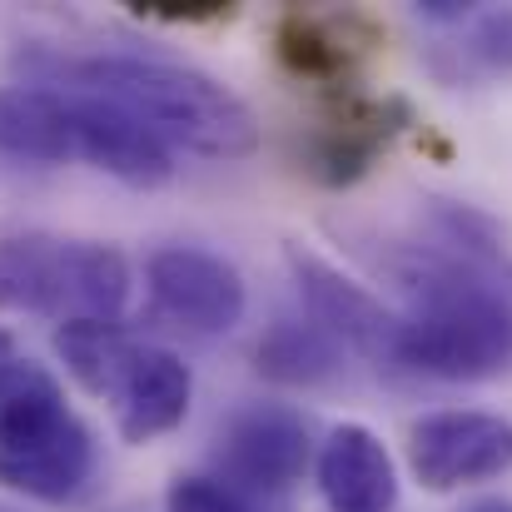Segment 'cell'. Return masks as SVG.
<instances>
[{
	"mask_svg": "<svg viewBox=\"0 0 512 512\" xmlns=\"http://www.w3.org/2000/svg\"><path fill=\"white\" fill-rule=\"evenodd\" d=\"M348 353L329 339L309 314L304 319H274L264 329V339L254 348V368L269 378V383H284V388H324L339 378Z\"/></svg>",
	"mask_w": 512,
	"mask_h": 512,
	"instance_id": "9a60e30c",
	"label": "cell"
},
{
	"mask_svg": "<svg viewBox=\"0 0 512 512\" xmlns=\"http://www.w3.org/2000/svg\"><path fill=\"white\" fill-rule=\"evenodd\" d=\"M0 155L25 165H65L75 160L70 145V110L55 85H0Z\"/></svg>",
	"mask_w": 512,
	"mask_h": 512,
	"instance_id": "5bb4252c",
	"label": "cell"
},
{
	"mask_svg": "<svg viewBox=\"0 0 512 512\" xmlns=\"http://www.w3.org/2000/svg\"><path fill=\"white\" fill-rule=\"evenodd\" d=\"M95 478V438L40 363L0 393V483L30 503H75Z\"/></svg>",
	"mask_w": 512,
	"mask_h": 512,
	"instance_id": "277c9868",
	"label": "cell"
},
{
	"mask_svg": "<svg viewBox=\"0 0 512 512\" xmlns=\"http://www.w3.org/2000/svg\"><path fill=\"white\" fill-rule=\"evenodd\" d=\"M383 45V30L363 10H309L289 5L274 20V60L324 95L358 90L368 55Z\"/></svg>",
	"mask_w": 512,
	"mask_h": 512,
	"instance_id": "9c48e42d",
	"label": "cell"
},
{
	"mask_svg": "<svg viewBox=\"0 0 512 512\" xmlns=\"http://www.w3.org/2000/svg\"><path fill=\"white\" fill-rule=\"evenodd\" d=\"M413 10H418L428 25H448V30H458V25H463L478 5H473V0H418Z\"/></svg>",
	"mask_w": 512,
	"mask_h": 512,
	"instance_id": "ffe728a7",
	"label": "cell"
},
{
	"mask_svg": "<svg viewBox=\"0 0 512 512\" xmlns=\"http://www.w3.org/2000/svg\"><path fill=\"white\" fill-rule=\"evenodd\" d=\"M224 468V488L234 493H259V498H284L289 488L304 483L314 463L309 423L289 403H244L224 428L214 448Z\"/></svg>",
	"mask_w": 512,
	"mask_h": 512,
	"instance_id": "ba28073f",
	"label": "cell"
},
{
	"mask_svg": "<svg viewBox=\"0 0 512 512\" xmlns=\"http://www.w3.org/2000/svg\"><path fill=\"white\" fill-rule=\"evenodd\" d=\"M20 363H25V358L15 353V343H10V334H0V393L10 388V378L20 373Z\"/></svg>",
	"mask_w": 512,
	"mask_h": 512,
	"instance_id": "44dd1931",
	"label": "cell"
},
{
	"mask_svg": "<svg viewBox=\"0 0 512 512\" xmlns=\"http://www.w3.org/2000/svg\"><path fill=\"white\" fill-rule=\"evenodd\" d=\"M145 289H150V309L155 319H165L179 334H229L244 309H249V289L244 274L199 244H165L145 259Z\"/></svg>",
	"mask_w": 512,
	"mask_h": 512,
	"instance_id": "8992f818",
	"label": "cell"
},
{
	"mask_svg": "<svg viewBox=\"0 0 512 512\" xmlns=\"http://www.w3.org/2000/svg\"><path fill=\"white\" fill-rule=\"evenodd\" d=\"M130 264L115 244L15 234L0 239V309L55 324H120Z\"/></svg>",
	"mask_w": 512,
	"mask_h": 512,
	"instance_id": "3957f363",
	"label": "cell"
},
{
	"mask_svg": "<svg viewBox=\"0 0 512 512\" xmlns=\"http://www.w3.org/2000/svg\"><path fill=\"white\" fill-rule=\"evenodd\" d=\"M60 95H65V110H70L75 160H85L90 170L110 174L130 189H160L174 179V150L160 145L140 120H130L110 100H95V95H80V90H60Z\"/></svg>",
	"mask_w": 512,
	"mask_h": 512,
	"instance_id": "8fae6325",
	"label": "cell"
},
{
	"mask_svg": "<svg viewBox=\"0 0 512 512\" xmlns=\"http://www.w3.org/2000/svg\"><path fill=\"white\" fill-rule=\"evenodd\" d=\"M130 343L135 339L120 324H60L55 329V353L65 358V373L95 398L110 393Z\"/></svg>",
	"mask_w": 512,
	"mask_h": 512,
	"instance_id": "e0dca14e",
	"label": "cell"
},
{
	"mask_svg": "<svg viewBox=\"0 0 512 512\" xmlns=\"http://www.w3.org/2000/svg\"><path fill=\"white\" fill-rule=\"evenodd\" d=\"M468 512H512V503L508 498H488V503H473Z\"/></svg>",
	"mask_w": 512,
	"mask_h": 512,
	"instance_id": "7402d4cb",
	"label": "cell"
},
{
	"mask_svg": "<svg viewBox=\"0 0 512 512\" xmlns=\"http://www.w3.org/2000/svg\"><path fill=\"white\" fill-rule=\"evenodd\" d=\"M289 269L299 284V299L309 309V319L339 343L343 353H358L373 368H393V343H398V314L383 309L378 294H368L363 284H353L334 264H324L319 254L289 244Z\"/></svg>",
	"mask_w": 512,
	"mask_h": 512,
	"instance_id": "30bf717a",
	"label": "cell"
},
{
	"mask_svg": "<svg viewBox=\"0 0 512 512\" xmlns=\"http://www.w3.org/2000/svg\"><path fill=\"white\" fill-rule=\"evenodd\" d=\"M314 473L329 512H393L398 503V468L383 438L363 423H339L324 438Z\"/></svg>",
	"mask_w": 512,
	"mask_h": 512,
	"instance_id": "4fadbf2b",
	"label": "cell"
},
{
	"mask_svg": "<svg viewBox=\"0 0 512 512\" xmlns=\"http://www.w3.org/2000/svg\"><path fill=\"white\" fill-rule=\"evenodd\" d=\"M105 403L115 408V428L125 443H155L174 433L184 418H189V403H194V373L189 363L160 348V343H130Z\"/></svg>",
	"mask_w": 512,
	"mask_h": 512,
	"instance_id": "7c38bea8",
	"label": "cell"
},
{
	"mask_svg": "<svg viewBox=\"0 0 512 512\" xmlns=\"http://www.w3.org/2000/svg\"><path fill=\"white\" fill-rule=\"evenodd\" d=\"M30 85H60L110 100L160 145L204 160H244L259 145L254 110L204 70L145 55H30Z\"/></svg>",
	"mask_w": 512,
	"mask_h": 512,
	"instance_id": "7a4b0ae2",
	"label": "cell"
},
{
	"mask_svg": "<svg viewBox=\"0 0 512 512\" xmlns=\"http://www.w3.org/2000/svg\"><path fill=\"white\" fill-rule=\"evenodd\" d=\"M413 125V105L403 95H363L339 90L324 95L319 120L299 140V170L324 189H348L368 179L373 165L393 150V140Z\"/></svg>",
	"mask_w": 512,
	"mask_h": 512,
	"instance_id": "5b68a950",
	"label": "cell"
},
{
	"mask_svg": "<svg viewBox=\"0 0 512 512\" xmlns=\"http://www.w3.org/2000/svg\"><path fill=\"white\" fill-rule=\"evenodd\" d=\"M165 512H249L234 488H224L219 478H174L165 493Z\"/></svg>",
	"mask_w": 512,
	"mask_h": 512,
	"instance_id": "d6986e66",
	"label": "cell"
},
{
	"mask_svg": "<svg viewBox=\"0 0 512 512\" xmlns=\"http://www.w3.org/2000/svg\"><path fill=\"white\" fill-rule=\"evenodd\" d=\"M403 294L393 373L488 383L512 373V249L458 199H423L418 229L383 254Z\"/></svg>",
	"mask_w": 512,
	"mask_h": 512,
	"instance_id": "6da1fadb",
	"label": "cell"
},
{
	"mask_svg": "<svg viewBox=\"0 0 512 512\" xmlns=\"http://www.w3.org/2000/svg\"><path fill=\"white\" fill-rule=\"evenodd\" d=\"M428 70L443 85H463V80H508L512 75V5L498 10H473L453 40H443V50L428 55Z\"/></svg>",
	"mask_w": 512,
	"mask_h": 512,
	"instance_id": "2e32d148",
	"label": "cell"
},
{
	"mask_svg": "<svg viewBox=\"0 0 512 512\" xmlns=\"http://www.w3.org/2000/svg\"><path fill=\"white\" fill-rule=\"evenodd\" d=\"M408 468L428 493H458L512 473V418L483 408L423 413L408 428Z\"/></svg>",
	"mask_w": 512,
	"mask_h": 512,
	"instance_id": "52a82bcc",
	"label": "cell"
},
{
	"mask_svg": "<svg viewBox=\"0 0 512 512\" xmlns=\"http://www.w3.org/2000/svg\"><path fill=\"white\" fill-rule=\"evenodd\" d=\"M130 10L155 25H229L239 15L229 0H135Z\"/></svg>",
	"mask_w": 512,
	"mask_h": 512,
	"instance_id": "ac0fdd59",
	"label": "cell"
}]
</instances>
